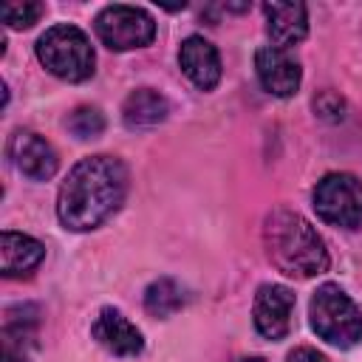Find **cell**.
Masks as SVG:
<instances>
[{
    "label": "cell",
    "mask_w": 362,
    "mask_h": 362,
    "mask_svg": "<svg viewBox=\"0 0 362 362\" xmlns=\"http://www.w3.org/2000/svg\"><path fill=\"white\" fill-rule=\"evenodd\" d=\"M127 167L116 156H88L59 187L57 215L65 229L88 232L105 223L127 195Z\"/></svg>",
    "instance_id": "6da1fadb"
},
{
    "label": "cell",
    "mask_w": 362,
    "mask_h": 362,
    "mask_svg": "<svg viewBox=\"0 0 362 362\" xmlns=\"http://www.w3.org/2000/svg\"><path fill=\"white\" fill-rule=\"evenodd\" d=\"M263 246L272 266L288 277H314L328 269V249L317 229L286 206H277L263 221Z\"/></svg>",
    "instance_id": "7a4b0ae2"
},
{
    "label": "cell",
    "mask_w": 362,
    "mask_h": 362,
    "mask_svg": "<svg viewBox=\"0 0 362 362\" xmlns=\"http://www.w3.org/2000/svg\"><path fill=\"white\" fill-rule=\"evenodd\" d=\"M37 59L65 82H85L93 76L96 54L82 28L59 23L37 40Z\"/></svg>",
    "instance_id": "3957f363"
},
{
    "label": "cell",
    "mask_w": 362,
    "mask_h": 362,
    "mask_svg": "<svg viewBox=\"0 0 362 362\" xmlns=\"http://www.w3.org/2000/svg\"><path fill=\"white\" fill-rule=\"evenodd\" d=\"M308 317L317 337L328 345L351 348L362 339V308L337 283H322L314 291Z\"/></svg>",
    "instance_id": "277c9868"
},
{
    "label": "cell",
    "mask_w": 362,
    "mask_h": 362,
    "mask_svg": "<svg viewBox=\"0 0 362 362\" xmlns=\"http://www.w3.org/2000/svg\"><path fill=\"white\" fill-rule=\"evenodd\" d=\"M314 209L331 226H362V181L351 173L322 175L314 187Z\"/></svg>",
    "instance_id": "5b68a950"
},
{
    "label": "cell",
    "mask_w": 362,
    "mask_h": 362,
    "mask_svg": "<svg viewBox=\"0 0 362 362\" xmlns=\"http://www.w3.org/2000/svg\"><path fill=\"white\" fill-rule=\"evenodd\" d=\"M96 37L102 40V45H107L110 51H130V48H144L153 42L156 37V23L144 8L136 6H105L96 20H93Z\"/></svg>",
    "instance_id": "8992f818"
},
{
    "label": "cell",
    "mask_w": 362,
    "mask_h": 362,
    "mask_svg": "<svg viewBox=\"0 0 362 362\" xmlns=\"http://www.w3.org/2000/svg\"><path fill=\"white\" fill-rule=\"evenodd\" d=\"M291 311H294V294L291 288L280 283H266L255 294L252 320L260 337L266 339H283L291 328Z\"/></svg>",
    "instance_id": "52a82bcc"
},
{
    "label": "cell",
    "mask_w": 362,
    "mask_h": 362,
    "mask_svg": "<svg viewBox=\"0 0 362 362\" xmlns=\"http://www.w3.org/2000/svg\"><path fill=\"white\" fill-rule=\"evenodd\" d=\"M255 71H257L260 85L272 96H280V99L294 96L300 88V79H303V71H300V62L294 59V54L288 48H277V45L257 48Z\"/></svg>",
    "instance_id": "ba28073f"
},
{
    "label": "cell",
    "mask_w": 362,
    "mask_h": 362,
    "mask_svg": "<svg viewBox=\"0 0 362 362\" xmlns=\"http://www.w3.org/2000/svg\"><path fill=\"white\" fill-rule=\"evenodd\" d=\"M6 150H8L11 164L31 181H48L59 167L54 147L31 130H14Z\"/></svg>",
    "instance_id": "9c48e42d"
},
{
    "label": "cell",
    "mask_w": 362,
    "mask_h": 362,
    "mask_svg": "<svg viewBox=\"0 0 362 362\" xmlns=\"http://www.w3.org/2000/svg\"><path fill=\"white\" fill-rule=\"evenodd\" d=\"M90 337L113 356H139L144 351L141 331L116 308H102L90 325Z\"/></svg>",
    "instance_id": "30bf717a"
},
{
    "label": "cell",
    "mask_w": 362,
    "mask_h": 362,
    "mask_svg": "<svg viewBox=\"0 0 362 362\" xmlns=\"http://www.w3.org/2000/svg\"><path fill=\"white\" fill-rule=\"evenodd\" d=\"M178 62H181V71H184V74L192 79V85L201 88V90H212V88L221 82V74H223V68H221V54H218V48H215L209 40H204V37H198V34H192V37H187V40L181 42Z\"/></svg>",
    "instance_id": "8fae6325"
},
{
    "label": "cell",
    "mask_w": 362,
    "mask_h": 362,
    "mask_svg": "<svg viewBox=\"0 0 362 362\" xmlns=\"http://www.w3.org/2000/svg\"><path fill=\"white\" fill-rule=\"evenodd\" d=\"M266 31L277 48L297 45L308 34V8L303 3H263Z\"/></svg>",
    "instance_id": "7c38bea8"
},
{
    "label": "cell",
    "mask_w": 362,
    "mask_h": 362,
    "mask_svg": "<svg viewBox=\"0 0 362 362\" xmlns=\"http://www.w3.org/2000/svg\"><path fill=\"white\" fill-rule=\"evenodd\" d=\"M45 257V246L23 232H3L0 238V272L3 277L31 274Z\"/></svg>",
    "instance_id": "4fadbf2b"
},
{
    "label": "cell",
    "mask_w": 362,
    "mask_h": 362,
    "mask_svg": "<svg viewBox=\"0 0 362 362\" xmlns=\"http://www.w3.org/2000/svg\"><path fill=\"white\" fill-rule=\"evenodd\" d=\"M167 113H170V102L164 99V93L153 90V88H136L122 105V122L130 130L156 127L167 119Z\"/></svg>",
    "instance_id": "5bb4252c"
},
{
    "label": "cell",
    "mask_w": 362,
    "mask_h": 362,
    "mask_svg": "<svg viewBox=\"0 0 362 362\" xmlns=\"http://www.w3.org/2000/svg\"><path fill=\"white\" fill-rule=\"evenodd\" d=\"M187 297H184V288L173 280V277H158L147 286L144 291V308L147 314L153 317H170L175 314L178 308H184Z\"/></svg>",
    "instance_id": "9a60e30c"
},
{
    "label": "cell",
    "mask_w": 362,
    "mask_h": 362,
    "mask_svg": "<svg viewBox=\"0 0 362 362\" xmlns=\"http://www.w3.org/2000/svg\"><path fill=\"white\" fill-rule=\"evenodd\" d=\"M68 130H71L76 139H96V136L105 130V116H102L99 107L82 105V107H76V110L68 116Z\"/></svg>",
    "instance_id": "2e32d148"
},
{
    "label": "cell",
    "mask_w": 362,
    "mask_h": 362,
    "mask_svg": "<svg viewBox=\"0 0 362 362\" xmlns=\"http://www.w3.org/2000/svg\"><path fill=\"white\" fill-rule=\"evenodd\" d=\"M45 11V6L42 3H6V6H0V17H3V23L8 25V28H28V25H34L37 20H40V14Z\"/></svg>",
    "instance_id": "e0dca14e"
},
{
    "label": "cell",
    "mask_w": 362,
    "mask_h": 362,
    "mask_svg": "<svg viewBox=\"0 0 362 362\" xmlns=\"http://www.w3.org/2000/svg\"><path fill=\"white\" fill-rule=\"evenodd\" d=\"M342 99L337 96V93H331V90H322L320 96H314V110L322 116V119H342Z\"/></svg>",
    "instance_id": "ac0fdd59"
},
{
    "label": "cell",
    "mask_w": 362,
    "mask_h": 362,
    "mask_svg": "<svg viewBox=\"0 0 362 362\" xmlns=\"http://www.w3.org/2000/svg\"><path fill=\"white\" fill-rule=\"evenodd\" d=\"M286 362H328V359L320 351H314V348H294L286 356Z\"/></svg>",
    "instance_id": "d6986e66"
},
{
    "label": "cell",
    "mask_w": 362,
    "mask_h": 362,
    "mask_svg": "<svg viewBox=\"0 0 362 362\" xmlns=\"http://www.w3.org/2000/svg\"><path fill=\"white\" fill-rule=\"evenodd\" d=\"M3 362H28V359H25L23 348H17V345H3Z\"/></svg>",
    "instance_id": "ffe728a7"
},
{
    "label": "cell",
    "mask_w": 362,
    "mask_h": 362,
    "mask_svg": "<svg viewBox=\"0 0 362 362\" xmlns=\"http://www.w3.org/2000/svg\"><path fill=\"white\" fill-rule=\"evenodd\" d=\"M238 362H266L263 356H243V359H238Z\"/></svg>",
    "instance_id": "44dd1931"
}]
</instances>
